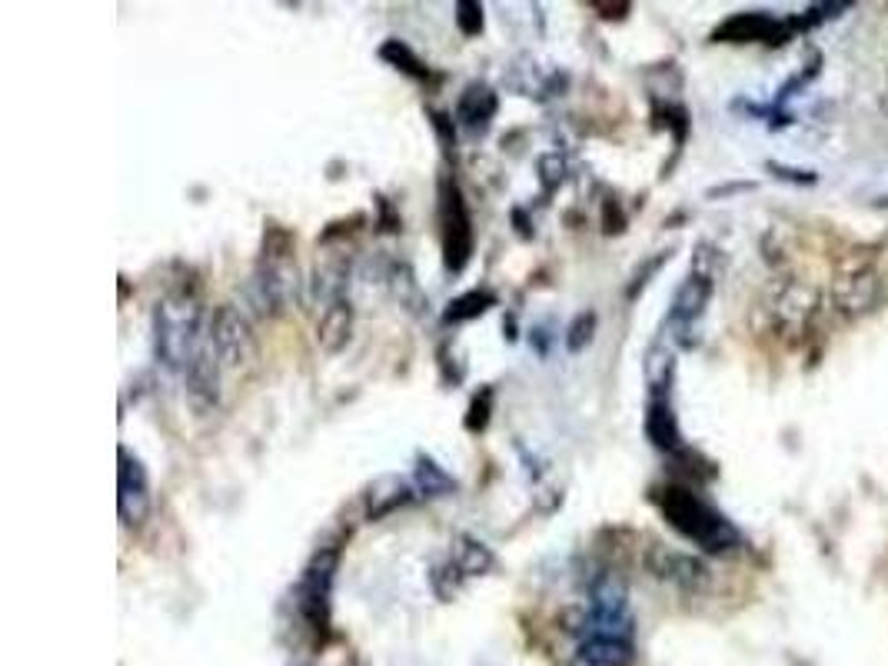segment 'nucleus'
<instances>
[{
    "mask_svg": "<svg viewBox=\"0 0 888 666\" xmlns=\"http://www.w3.org/2000/svg\"><path fill=\"white\" fill-rule=\"evenodd\" d=\"M210 334H204L201 307L193 301H163L153 311V357L160 366L183 376L193 357L207 347Z\"/></svg>",
    "mask_w": 888,
    "mask_h": 666,
    "instance_id": "obj_2",
    "label": "nucleus"
},
{
    "mask_svg": "<svg viewBox=\"0 0 888 666\" xmlns=\"http://www.w3.org/2000/svg\"><path fill=\"white\" fill-rule=\"evenodd\" d=\"M832 297L839 304L842 314L858 317L868 314L878 301H881V276L875 270H858V273H845L835 280Z\"/></svg>",
    "mask_w": 888,
    "mask_h": 666,
    "instance_id": "obj_8",
    "label": "nucleus"
},
{
    "mask_svg": "<svg viewBox=\"0 0 888 666\" xmlns=\"http://www.w3.org/2000/svg\"><path fill=\"white\" fill-rule=\"evenodd\" d=\"M778 34V24L765 14H736L729 18L713 37L726 44H749V41H772Z\"/></svg>",
    "mask_w": 888,
    "mask_h": 666,
    "instance_id": "obj_14",
    "label": "nucleus"
},
{
    "mask_svg": "<svg viewBox=\"0 0 888 666\" xmlns=\"http://www.w3.org/2000/svg\"><path fill=\"white\" fill-rule=\"evenodd\" d=\"M117 513L124 527H140L150 517L153 507V494H150V477L140 463V456H134L127 447L117 450Z\"/></svg>",
    "mask_w": 888,
    "mask_h": 666,
    "instance_id": "obj_4",
    "label": "nucleus"
},
{
    "mask_svg": "<svg viewBox=\"0 0 888 666\" xmlns=\"http://www.w3.org/2000/svg\"><path fill=\"white\" fill-rule=\"evenodd\" d=\"M350 334H353V307H350V301H337V304L323 307L320 324H317L320 347L327 353H340L350 343Z\"/></svg>",
    "mask_w": 888,
    "mask_h": 666,
    "instance_id": "obj_13",
    "label": "nucleus"
},
{
    "mask_svg": "<svg viewBox=\"0 0 888 666\" xmlns=\"http://www.w3.org/2000/svg\"><path fill=\"white\" fill-rule=\"evenodd\" d=\"M646 437L652 440V447L665 450V453H679L682 450V433L669 404V394H652L646 404Z\"/></svg>",
    "mask_w": 888,
    "mask_h": 666,
    "instance_id": "obj_11",
    "label": "nucleus"
},
{
    "mask_svg": "<svg viewBox=\"0 0 888 666\" xmlns=\"http://www.w3.org/2000/svg\"><path fill=\"white\" fill-rule=\"evenodd\" d=\"M379 57L383 60H389V64H397L403 74H410V77H417V80H423L430 70L423 67V60L403 44V41H389V44H383V50H379Z\"/></svg>",
    "mask_w": 888,
    "mask_h": 666,
    "instance_id": "obj_20",
    "label": "nucleus"
},
{
    "mask_svg": "<svg viewBox=\"0 0 888 666\" xmlns=\"http://www.w3.org/2000/svg\"><path fill=\"white\" fill-rule=\"evenodd\" d=\"M592 334H596V314L585 311V314H579V317L569 324V330H566V350H569V353H582V350L589 347Z\"/></svg>",
    "mask_w": 888,
    "mask_h": 666,
    "instance_id": "obj_21",
    "label": "nucleus"
},
{
    "mask_svg": "<svg viewBox=\"0 0 888 666\" xmlns=\"http://www.w3.org/2000/svg\"><path fill=\"white\" fill-rule=\"evenodd\" d=\"M220 357L214 350V343L207 340V347L193 357V363L183 370V394L186 404L196 414H210L220 404Z\"/></svg>",
    "mask_w": 888,
    "mask_h": 666,
    "instance_id": "obj_7",
    "label": "nucleus"
},
{
    "mask_svg": "<svg viewBox=\"0 0 888 666\" xmlns=\"http://www.w3.org/2000/svg\"><path fill=\"white\" fill-rule=\"evenodd\" d=\"M656 504L675 533L693 540L706 553H726L739 543V530L713 504H706L696 490L669 484V487L656 490Z\"/></svg>",
    "mask_w": 888,
    "mask_h": 666,
    "instance_id": "obj_1",
    "label": "nucleus"
},
{
    "mask_svg": "<svg viewBox=\"0 0 888 666\" xmlns=\"http://www.w3.org/2000/svg\"><path fill=\"white\" fill-rule=\"evenodd\" d=\"M207 334H210V343H214L224 366H243L257 353L253 327L243 317V311H237L234 304L217 307V314L210 317Z\"/></svg>",
    "mask_w": 888,
    "mask_h": 666,
    "instance_id": "obj_5",
    "label": "nucleus"
},
{
    "mask_svg": "<svg viewBox=\"0 0 888 666\" xmlns=\"http://www.w3.org/2000/svg\"><path fill=\"white\" fill-rule=\"evenodd\" d=\"M709 297H713V280L709 276H703V273L685 276L682 287L672 297V311H669L672 327H688L693 320H699L703 311H706V304H709Z\"/></svg>",
    "mask_w": 888,
    "mask_h": 666,
    "instance_id": "obj_9",
    "label": "nucleus"
},
{
    "mask_svg": "<svg viewBox=\"0 0 888 666\" xmlns=\"http://www.w3.org/2000/svg\"><path fill=\"white\" fill-rule=\"evenodd\" d=\"M497 108H500L497 93H492L486 83H469L456 104V121L469 134H486V127L492 124V117H497Z\"/></svg>",
    "mask_w": 888,
    "mask_h": 666,
    "instance_id": "obj_10",
    "label": "nucleus"
},
{
    "mask_svg": "<svg viewBox=\"0 0 888 666\" xmlns=\"http://www.w3.org/2000/svg\"><path fill=\"white\" fill-rule=\"evenodd\" d=\"M592 11H603V18H626L629 14V4H592Z\"/></svg>",
    "mask_w": 888,
    "mask_h": 666,
    "instance_id": "obj_24",
    "label": "nucleus"
},
{
    "mask_svg": "<svg viewBox=\"0 0 888 666\" xmlns=\"http://www.w3.org/2000/svg\"><path fill=\"white\" fill-rule=\"evenodd\" d=\"M652 569H656V577L682 584V587H699L706 580V566L699 560L682 556V553H669V550H656Z\"/></svg>",
    "mask_w": 888,
    "mask_h": 666,
    "instance_id": "obj_15",
    "label": "nucleus"
},
{
    "mask_svg": "<svg viewBox=\"0 0 888 666\" xmlns=\"http://www.w3.org/2000/svg\"><path fill=\"white\" fill-rule=\"evenodd\" d=\"M443 253H446V270L459 273L469 257H473V224L463 204V194L456 180H443Z\"/></svg>",
    "mask_w": 888,
    "mask_h": 666,
    "instance_id": "obj_6",
    "label": "nucleus"
},
{
    "mask_svg": "<svg viewBox=\"0 0 888 666\" xmlns=\"http://www.w3.org/2000/svg\"><path fill=\"white\" fill-rule=\"evenodd\" d=\"M489 407H492V391L486 387V391L469 404V417H466V430H469V433L486 430V424H489Z\"/></svg>",
    "mask_w": 888,
    "mask_h": 666,
    "instance_id": "obj_23",
    "label": "nucleus"
},
{
    "mask_svg": "<svg viewBox=\"0 0 888 666\" xmlns=\"http://www.w3.org/2000/svg\"><path fill=\"white\" fill-rule=\"evenodd\" d=\"M636 659L633 640H613V636H585L579 643V663L582 666H629Z\"/></svg>",
    "mask_w": 888,
    "mask_h": 666,
    "instance_id": "obj_12",
    "label": "nucleus"
},
{
    "mask_svg": "<svg viewBox=\"0 0 888 666\" xmlns=\"http://www.w3.org/2000/svg\"><path fill=\"white\" fill-rule=\"evenodd\" d=\"M456 27L463 31V37H479L482 34V8L473 4V0H459V4H456Z\"/></svg>",
    "mask_w": 888,
    "mask_h": 666,
    "instance_id": "obj_22",
    "label": "nucleus"
},
{
    "mask_svg": "<svg viewBox=\"0 0 888 666\" xmlns=\"http://www.w3.org/2000/svg\"><path fill=\"white\" fill-rule=\"evenodd\" d=\"M453 563L459 566V574L463 577H479L486 574V569L492 566V550L473 537H459V546L453 553Z\"/></svg>",
    "mask_w": 888,
    "mask_h": 666,
    "instance_id": "obj_16",
    "label": "nucleus"
},
{
    "mask_svg": "<svg viewBox=\"0 0 888 666\" xmlns=\"http://www.w3.org/2000/svg\"><path fill=\"white\" fill-rule=\"evenodd\" d=\"M492 304H497V297H492L489 291H469L463 297H456L449 304V311L443 314V324H466V320H476L482 317Z\"/></svg>",
    "mask_w": 888,
    "mask_h": 666,
    "instance_id": "obj_18",
    "label": "nucleus"
},
{
    "mask_svg": "<svg viewBox=\"0 0 888 666\" xmlns=\"http://www.w3.org/2000/svg\"><path fill=\"white\" fill-rule=\"evenodd\" d=\"M417 487H420L423 497H449L456 490V481L449 477V473L436 460L420 456V463H417Z\"/></svg>",
    "mask_w": 888,
    "mask_h": 666,
    "instance_id": "obj_17",
    "label": "nucleus"
},
{
    "mask_svg": "<svg viewBox=\"0 0 888 666\" xmlns=\"http://www.w3.org/2000/svg\"><path fill=\"white\" fill-rule=\"evenodd\" d=\"M672 373H675V360L665 347H652L649 357H646V380L652 394H669V384H672Z\"/></svg>",
    "mask_w": 888,
    "mask_h": 666,
    "instance_id": "obj_19",
    "label": "nucleus"
},
{
    "mask_svg": "<svg viewBox=\"0 0 888 666\" xmlns=\"http://www.w3.org/2000/svg\"><path fill=\"white\" fill-rule=\"evenodd\" d=\"M340 566V550H317L310 563L304 566L300 580H296V610L307 620L310 630L327 633L330 630V597H333V577Z\"/></svg>",
    "mask_w": 888,
    "mask_h": 666,
    "instance_id": "obj_3",
    "label": "nucleus"
}]
</instances>
